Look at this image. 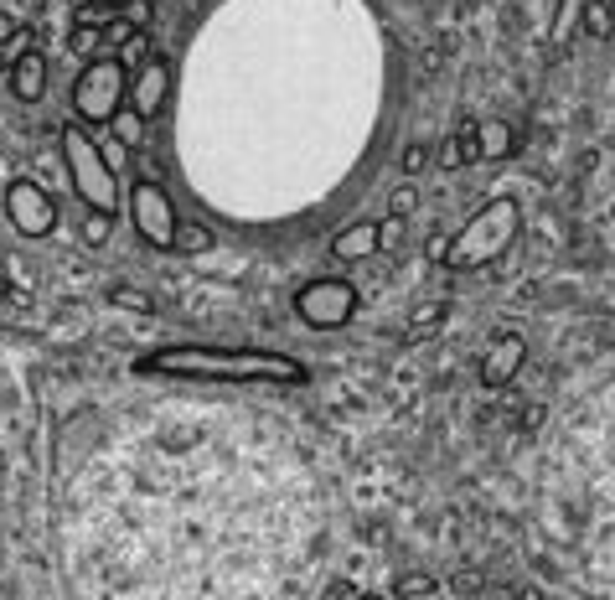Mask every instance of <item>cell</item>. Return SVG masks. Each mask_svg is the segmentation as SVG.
Masks as SVG:
<instances>
[{"mask_svg": "<svg viewBox=\"0 0 615 600\" xmlns=\"http://www.w3.org/2000/svg\"><path fill=\"white\" fill-rule=\"evenodd\" d=\"M429 161H435V150H429V145H409L404 156H398V166H404V176H419Z\"/></svg>", "mask_w": 615, "mask_h": 600, "instance_id": "603a6c76", "label": "cell"}, {"mask_svg": "<svg viewBox=\"0 0 615 600\" xmlns=\"http://www.w3.org/2000/svg\"><path fill=\"white\" fill-rule=\"evenodd\" d=\"M16 37H21L16 16H11V11H0V47H6V42H16Z\"/></svg>", "mask_w": 615, "mask_h": 600, "instance_id": "4316f807", "label": "cell"}, {"mask_svg": "<svg viewBox=\"0 0 615 600\" xmlns=\"http://www.w3.org/2000/svg\"><path fill=\"white\" fill-rule=\"evenodd\" d=\"M114 57H119V68H125V73H140V68L150 63V37H145V32H135V37H130L125 47H119Z\"/></svg>", "mask_w": 615, "mask_h": 600, "instance_id": "d6986e66", "label": "cell"}, {"mask_svg": "<svg viewBox=\"0 0 615 600\" xmlns=\"http://www.w3.org/2000/svg\"><path fill=\"white\" fill-rule=\"evenodd\" d=\"M435 161H440V166H450V171L481 161V150H476V119H460L455 135H445V145H440V156H435Z\"/></svg>", "mask_w": 615, "mask_h": 600, "instance_id": "4fadbf2b", "label": "cell"}, {"mask_svg": "<svg viewBox=\"0 0 615 600\" xmlns=\"http://www.w3.org/2000/svg\"><path fill=\"white\" fill-rule=\"evenodd\" d=\"M0 300H6V275H0Z\"/></svg>", "mask_w": 615, "mask_h": 600, "instance_id": "4dcf8cb0", "label": "cell"}, {"mask_svg": "<svg viewBox=\"0 0 615 600\" xmlns=\"http://www.w3.org/2000/svg\"><path fill=\"white\" fill-rule=\"evenodd\" d=\"M109 6H114V11H119V6H130V0H109Z\"/></svg>", "mask_w": 615, "mask_h": 600, "instance_id": "f546056e", "label": "cell"}, {"mask_svg": "<svg viewBox=\"0 0 615 600\" xmlns=\"http://www.w3.org/2000/svg\"><path fill=\"white\" fill-rule=\"evenodd\" d=\"M579 16H584V0H559V11H553V42H569Z\"/></svg>", "mask_w": 615, "mask_h": 600, "instance_id": "44dd1931", "label": "cell"}, {"mask_svg": "<svg viewBox=\"0 0 615 600\" xmlns=\"http://www.w3.org/2000/svg\"><path fill=\"white\" fill-rule=\"evenodd\" d=\"M6 218L21 238H47L57 228V202L47 187H37L32 176H16L6 187Z\"/></svg>", "mask_w": 615, "mask_h": 600, "instance_id": "52a82bcc", "label": "cell"}, {"mask_svg": "<svg viewBox=\"0 0 615 600\" xmlns=\"http://www.w3.org/2000/svg\"><path fill=\"white\" fill-rule=\"evenodd\" d=\"M522 363H528V342H522L517 332H502L481 357V383L486 388H507L522 373Z\"/></svg>", "mask_w": 615, "mask_h": 600, "instance_id": "9c48e42d", "label": "cell"}, {"mask_svg": "<svg viewBox=\"0 0 615 600\" xmlns=\"http://www.w3.org/2000/svg\"><path fill=\"white\" fill-rule=\"evenodd\" d=\"M378 249H383V228L373 218H357V223H347L342 233L331 238V259L336 264H362V259H373Z\"/></svg>", "mask_w": 615, "mask_h": 600, "instance_id": "30bf717a", "label": "cell"}, {"mask_svg": "<svg viewBox=\"0 0 615 600\" xmlns=\"http://www.w3.org/2000/svg\"><path fill=\"white\" fill-rule=\"evenodd\" d=\"M450 316V300H424V306L409 316V337H424V332H435V326Z\"/></svg>", "mask_w": 615, "mask_h": 600, "instance_id": "9a60e30c", "label": "cell"}, {"mask_svg": "<svg viewBox=\"0 0 615 600\" xmlns=\"http://www.w3.org/2000/svg\"><path fill=\"white\" fill-rule=\"evenodd\" d=\"M114 135H119V145H125V150H135V145H140V135H145V119L125 104V109L114 114Z\"/></svg>", "mask_w": 615, "mask_h": 600, "instance_id": "ffe728a7", "label": "cell"}, {"mask_svg": "<svg viewBox=\"0 0 615 600\" xmlns=\"http://www.w3.org/2000/svg\"><path fill=\"white\" fill-rule=\"evenodd\" d=\"M109 300H114L119 311H135V316H150V311H156V300H150L145 290H135V285H114Z\"/></svg>", "mask_w": 615, "mask_h": 600, "instance_id": "ac0fdd59", "label": "cell"}, {"mask_svg": "<svg viewBox=\"0 0 615 600\" xmlns=\"http://www.w3.org/2000/svg\"><path fill=\"white\" fill-rule=\"evenodd\" d=\"M11 94H16L21 104H37V99L47 94V57H42V52H26L21 63L11 68Z\"/></svg>", "mask_w": 615, "mask_h": 600, "instance_id": "8fae6325", "label": "cell"}, {"mask_svg": "<svg viewBox=\"0 0 615 600\" xmlns=\"http://www.w3.org/2000/svg\"><path fill=\"white\" fill-rule=\"evenodd\" d=\"M584 26H590V37H615V0H584Z\"/></svg>", "mask_w": 615, "mask_h": 600, "instance_id": "5bb4252c", "label": "cell"}, {"mask_svg": "<svg viewBox=\"0 0 615 600\" xmlns=\"http://www.w3.org/2000/svg\"><path fill=\"white\" fill-rule=\"evenodd\" d=\"M429 259H435V264H445V259H450V238H445V233L429 238Z\"/></svg>", "mask_w": 615, "mask_h": 600, "instance_id": "83f0119b", "label": "cell"}, {"mask_svg": "<svg viewBox=\"0 0 615 600\" xmlns=\"http://www.w3.org/2000/svg\"><path fill=\"white\" fill-rule=\"evenodd\" d=\"M119 16H125L135 32H145V26H150V0H130V6H119Z\"/></svg>", "mask_w": 615, "mask_h": 600, "instance_id": "d4e9b609", "label": "cell"}, {"mask_svg": "<svg viewBox=\"0 0 615 600\" xmlns=\"http://www.w3.org/2000/svg\"><path fill=\"white\" fill-rule=\"evenodd\" d=\"M476 150H481V161H507L517 150V135H512L507 119H497V114L476 119Z\"/></svg>", "mask_w": 615, "mask_h": 600, "instance_id": "7c38bea8", "label": "cell"}, {"mask_svg": "<svg viewBox=\"0 0 615 600\" xmlns=\"http://www.w3.org/2000/svg\"><path fill=\"white\" fill-rule=\"evenodd\" d=\"M409 213H414V187H398L388 202V218H409Z\"/></svg>", "mask_w": 615, "mask_h": 600, "instance_id": "484cf974", "label": "cell"}, {"mask_svg": "<svg viewBox=\"0 0 615 600\" xmlns=\"http://www.w3.org/2000/svg\"><path fill=\"white\" fill-rule=\"evenodd\" d=\"M212 238H218V233H212L207 223H181L176 228V249L181 254H202V249H212Z\"/></svg>", "mask_w": 615, "mask_h": 600, "instance_id": "e0dca14e", "label": "cell"}, {"mask_svg": "<svg viewBox=\"0 0 615 600\" xmlns=\"http://www.w3.org/2000/svg\"><path fill=\"white\" fill-rule=\"evenodd\" d=\"M130 104V73L119 68V57L104 52L94 63H83V73L73 78V114L78 125H114V114Z\"/></svg>", "mask_w": 615, "mask_h": 600, "instance_id": "277c9868", "label": "cell"}, {"mask_svg": "<svg viewBox=\"0 0 615 600\" xmlns=\"http://www.w3.org/2000/svg\"><path fill=\"white\" fill-rule=\"evenodd\" d=\"M109 223H114V218H104V213H88V218H83V244H94V249H99L104 238H109Z\"/></svg>", "mask_w": 615, "mask_h": 600, "instance_id": "cb8c5ba5", "label": "cell"}, {"mask_svg": "<svg viewBox=\"0 0 615 600\" xmlns=\"http://www.w3.org/2000/svg\"><path fill=\"white\" fill-rule=\"evenodd\" d=\"M130 218H135V233L156 249H176V207H171V192L161 182H135L130 187Z\"/></svg>", "mask_w": 615, "mask_h": 600, "instance_id": "8992f818", "label": "cell"}, {"mask_svg": "<svg viewBox=\"0 0 615 600\" xmlns=\"http://www.w3.org/2000/svg\"><path fill=\"white\" fill-rule=\"evenodd\" d=\"M99 47H104V32H99V26H73V32H68V52H73V57H88V63H94V57H104Z\"/></svg>", "mask_w": 615, "mask_h": 600, "instance_id": "2e32d148", "label": "cell"}, {"mask_svg": "<svg viewBox=\"0 0 615 600\" xmlns=\"http://www.w3.org/2000/svg\"><path fill=\"white\" fill-rule=\"evenodd\" d=\"M357 285L352 280H336V275H326V280H305L300 290H295V316L305 321V326H316V332H342V326L357 316Z\"/></svg>", "mask_w": 615, "mask_h": 600, "instance_id": "5b68a950", "label": "cell"}, {"mask_svg": "<svg viewBox=\"0 0 615 600\" xmlns=\"http://www.w3.org/2000/svg\"><path fill=\"white\" fill-rule=\"evenodd\" d=\"M73 6H83V11H88V6H94V0H73Z\"/></svg>", "mask_w": 615, "mask_h": 600, "instance_id": "f1b7e54d", "label": "cell"}, {"mask_svg": "<svg viewBox=\"0 0 615 600\" xmlns=\"http://www.w3.org/2000/svg\"><path fill=\"white\" fill-rule=\"evenodd\" d=\"M393 590L404 595V600H424V595H435V580H429V575H398Z\"/></svg>", "mask_w": 615, "mask_h": 600, "instance_id": "7402d4cb", "label": "cell"}, {"mask_svg": "<svg viewBox=\"0 0 615 600\" xmlns=\"http://www.w3.org/2000/svg\"><path fill=\"white\" fill-rule=\"evenodd\" d=\"M166 94H171V63H166V57H150L140 73H130V109L140 119H156Z\"/></svg>", "mask_w": 615, "mask_h": 600, "instance_id": "ba28073f", "label": "cell"}, {"mask_svg": "<svg viewBox=\"0 0 615 600\" xmlns=\"http://www.w3.org/2000/svg\"><path fill=\"white\" fill-rule=\"evenodd\" d=\"M135 373H161V378H207V383H305V363L285 352H259V347H156L145 352Z\"/></svg>", "mask_w": 615, "mask_h": 600, "instance_id": "6da1fadb", "label": "cell"}, {"mask_svg": "<svg viewBox=\"0 0 615 600\" xmlns=\"http://www.w3.org/2000/svg\"><path fill=\"white\" fill-rule=\"evenodd\" d=\"M357 600H383V595H357Z\"/></svg>", "mask_w": 615, "mask_h": 600, "instance_id": "1f68e13d", "label": "cell"}, {"mask_svg": "<svg viewBox=\"0 0 615 600\" xmlns=\"http://www.w3.org/2000/svg\"><path fill=\"white\" fill-rule=\"evenodd\" d=\"M57 145H63V161H68V182L78 192V202L88 207V213H104V218H119V171L114 161L99 150V140L88 135L78 119L73 125H63V135H57Z\"/></svg>", "mask_w": 615, "mask_h": 600, "instance_id": "7a4b0ae2", "label": "cell"}, {"mask_svg": "<svg viewBox=\"0 0 615 600\" xmlns=\"http://www.w3.org/2000/svg\"><path fill=\"white\" fill-rule=\"evenodd\" d=\"M522 228V202L517 197H491L486 207H476V213L466 218V228H460L450 238V269H486L491 259H502L512 249V238Z\"/></svg>", "mask_w": 615, "mask_h": 600, "instance_id": "3957f363", "label": "cell"}]
</instances>
